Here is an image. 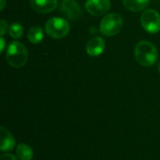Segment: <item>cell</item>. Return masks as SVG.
<instances>
[{
	"instance_id": "6da1fadb",
	"label": "cell",
	"mask_w": 160,
	"mask_h": 160,
	"mask_svg": "<svg viewBox=\"0 0 160 160\" xmlns=\"http://www.w3.org/2000/svg\"><path fill=\"white\" fill-rule=\"evenodd\" d=\"M134 56L140 65L143 67H151L157 62L158 53L157 48L151 42L143 40L136 45Z\"/></svg>"
},
{
	"instance_id": "7a4b0ae2",
	"label": "cell",
	"mask_w": 160,
	"mask_h": 160,
	"mask_svg": "<svg viewBox=\"0 0 160 160\" xmlns=\"http://www.w3.org/2000/svg\"><path fill=\"white\" fill-rule=\"evenodd\" d=\"M8 63L15 68H22L28 59V52L25 46L19 42L13 41L8 45L7 54H6Z\"/></svg>"
},
{
	"instance_id": "3957f363",
	"label": "cell",
	"mask_w": 160,
	"mask_h": 160,
	"mask_svg": "<svg viewBox=\"0 0 160 160\" xmlns=\"http://www.w3.org/2000/svg\"><path fill=\"white\" fill-rule=\"evenodd\" d=\"M45 31L52 38H63L69 32V23L63 18L54 17L47 21L45 24Z\"/></svg>"
},
{
	"instance_id": "277c9868",
	"label": "cell",
	"mask_w": 160,
	"mask_h": 160,
	"mask_svg": "<svg viewBox=\"0 0 160 160\" xmlns=\"http://www.w3.org/2000/svg\"><path fill=\"white\" fill-rule=\"evenodd\" d=\"M123 26V19L118 13H110L106 15L100 22V32L107 37L118 34Z\"/></svg>"
},
{
	"instance_id": "5b68a950",
	"label": "cell",
	"mask_w": 160,
	"mask_h": 160,
	"mask_svg": "<svg viewBox=\"0 0 160 160\" xmlns=\"http://www.w3.org/2000/svg\"><path fill=\"white\" fill-rule=\"evenodd\" d=\"M141 23L146 32L150 34L158 33L160 31V14L155 9H147L141 16Z\"/></svg>"
},
{
	"instance_id": "8992f818",
	"label": "cell",
	"mask_w": 160,
	"mask_h": 160,
	"mask_svg": "<svg viewBox=\"0 0 160 160\" xmlns=\"http://www.w3.org/2000/svg\"><path fill=\"white\" fill-rule=\"evenodd\" d=\"M110 0H87L85 2L86 10L94 16H100L105 14L110 9Z\"/></svg>"
},
{
	"instance_id": "52a82bcc",
	"label": "cell",
	"mask_w": 160,
	"mask_h": 160,
	"mask_svg": "<svg viewBox=\"0 0 160 160\" xmlns=\"http://www.w3.org/2000/svg\"><path fill=\"white\" fill-rule=\"evenodd\" d=\"M32 8L38 13H49L57 8V0H29Z\"/></svg>"
},
{
	"instance_id": "ba28073f",
	"label": "cell",
	"mask_w": 160,
	"mask_h": 160,
	"mask_svg": "<svg viewBox=\"0 0 160 160\" xmlns=\"http://www.w3.org/2000/svg\"><path fill=\"white\" fill-rule=\"evenodd\" d=\"M105 49V41L100 37L92 38L86 45V52L88 55L96 57L100 55Z\"/></svg>"
},
{
	"instance_id": "9c48e42d",
	"label": "cell",
	"mask_w": 160,
	"mask_h": 160,
	"mask_svg": "<svg viewBox=\"0 0 160 160\" xmlns=\"http://www.w3.org/2000/svg\"><path fill=\"white\" fill-rule=\"evenodd\" d=\"M61 11L70 20H76L81 16V9L79 6L72 0L62 1Z\"/></svg>"
},
{
	"instance_id": "30bf717a",
	"label": "cell",
	"mask_w": 160,
	"mask_h": 160,
	"mask_svg": "<svg viewBox=\"0 0 160 160\" xmlns=\"http://www.w3.org/2000/svg\"><path fill=\"white\" fill-rule=\"evenodd\" d=\"M1 143H0V150L2 152H8L14 149L15 146V140L12 134L4 127H1Z\"/></svg>"
},
{
	"instance_id": "8fae6325",
	"label": "cell",
	"mask_w": 160,
	"mask_h": 160,
	"mask_svg": "<svg viewBox=\"0 0 160 160\" xmlns=\"http://www.w3.org/2000/svg\"><path fill=\"white\" fill-rule=\"evenodd\" d=\"M16 156L19 160H32L34 152L28 144L20 143L16 148Z\"/></svg>"
},
{
	"instance_id": "7c38bea8",
	"label": "cell",
	"mask_w": 160,
	"mask_h": 160,
	"mask_svg": "<svg viewBox=\"0 0 160 160\" xmlns=\"http://www.w3.org/2000/svg\"><path fill=\"white\" fill-rule=\"evenodd\" d=\"M149 2L150 0H123L124 6L134 12H139L144 9L148 6Z\"/></svg>"
},
{
	"instance_id": "4fadbf2b",
	"label": "cell",
	"mask_w": 160,
	"mask_h": 160,
	"mask_svg": "<svg viewBox=\"0 0 160 160\" xmlns=\"http://www.w3.org/2000/svg\"><path fill=\"white\" fill-rule=\"evenodd\" d=\"M28 40L34 44L39 43L43 39V30L39 26H33L29 29L27 34Z\"/></svg>"
},
{
	"instance_id": "5bb4252c",
	"label": "cell",
	"mask_w": 160,
	"mask_h": 160,
	"mask_svg": "<svg viewBox=\"0 0 160 160\" xmlns=\"http://www.w3.org/2000/svg\"><path fill=\"white\" fill-rule=\"evenodd\" d=\"M23 33V28L19 22L12 23L8 28V34L13 38H20Z\"/></svg>"
},
{
	"instance_id": "9a60e30c",
	"label": "cell",
	"mask_w": 160,
	"mask_h": 160,
	"mask_svg": "<svg viewBox=\"0 0 160 160\" xmlns=\"http://www.w3.org/2000/svg\"><path fill=\"white\" fill-rule=\"evenodd\" d=\"M0 160H18V158L12 154H2L0 156Z\"/></svg>"
},
{
	"instance_id": "2e32d148",
	"label": "cell",
	"mask_w": 160,
	"mask_h": 160,
	"mask_svg": "<svg viewBox=\"0 0 160 160\" xmlns=\"http://www.w3.org/2000/svg\"><path fill=\"white\" fill-rule=\"evenodd\" d=\"M0 27H1V36L3 37V36H4V34L6 33V31L8 30V23L6 22V21H5V20H1Z\"/></svg>"
},
{
	"instance_id": "e0dca14e",
	"label": "cell",
	"mask_w": 160,
	"mask_h": 160,
	"mask_svg": "<svg viewBox=\"0 0 160 160\" xmlns=\"http://www.w3.org/2000/svg\"><path fill=\"white\" fill-rule=\"evenodd\" d=\"M5 49V40L3 38V37L1 38V52H3Z\"/></svg>"
},
{
	"instance_id": "ac0fdd59",
	"label": "cell",
	"mask_w": 160,
	"mask_h": 160,
	"mask_svg": "<svg viewBox=\"0 0 160 160\" xmlns=\"http://www.w3.org/2000/svg\"><path fill=\"white\" fill-rule=\"evenodd\" d=\"M0 1H1V8H0V9L3 10L4 8H5V5H6V0H0Z\"/></svg>"
},
{
	"instance_id": "d6986e66",
	"label": "cell",
	"mask_w": 160,
	"mask_h": 160,
	"mask_svg": "<svg viewBox=\"0 0 160 160\" xmlns=\"http://www.w3.org/2000/svg\"><path fill=\"white\" fill-rule=\"evenodd\" d=\"M158 70H159L160 72V61L158 63Z\"/></svg>"
}]
</instances>
